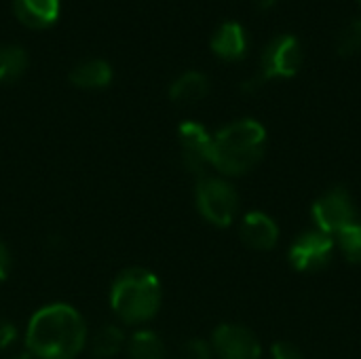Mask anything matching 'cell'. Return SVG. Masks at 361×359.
I'll return each instance as SVG.
<instances>
[{
  "mask_svg": "<svg viewBox=\"0 0 361 359\" xmlns=\"http://www.w3.org/2000/svg\"><path fill=\"white\" fill-rule=\"evenodd\" d=\"M85 345L87 324L72 305H44L27 322L25 349L34 359H76Z\"/></svg>",
  "mask_w": 361,
  "mask_h": 359,
  "instance_id": "1",
  "label": "cell"
},
{
  "mask_svg": "<svg viewBox=\"0 0 361 359\" xmlns=\"http://www.w3.org/2000/svg\"><path fill=\"white\" fill-rule=\"evenodd\" d=\"M267 129L254 118H239L222 127L214 135L212 167L222 176H243L252 171L264 157Z\"/></svg>",
  "mask_w": 361,
  "mask_h": 359,
  "instance_id": "2",
  "label": "cell"
},
{
  "mask_svg": "<svg viewBox=\"0 0 361 359\" xmlns=\"http://www.w3.org/2000/svg\"><path fill=\"white\" fill-rule=\"evenodd\" d=\"M163 303L161 279L142 267L121 271L110 286V307L127 326H142L157 317Z\"/></svg>",
  "mask_w": 361,
  "mask_h": 359,
  "instance_id": "3",
  "label": "cell"
},
{
  "mask_svg": "<svg viewBox=\"0 0 361 359\" xmlns=\"http://www.w3.org/2000/svg\"><path fill=\"white\" fill-rule=\"evenodd\" d=\"M195 201L199 214L218 229L231 226L239 212V195L235 186L222 178H212V176L199 178Z\"/></svg>",
  "mask_w": 361,
  "mask_h": 359,
  "instance_id": "4",
  "label": "cell"
},
{
  "mask_svg": "<svg viewBox=\"0 0 361 359\" xmlns=\"http://www.w3.org/2000/svg\"><path fill=\"white\" fill-rule=\"evenodd\" d=\"M313 220L317 231L336 237L338 233H343L347 226H351L353 222H357V209L353 205L351 195L347 193V188L336 186L326 190L315 203H313Z\"/></svg>",
  "mask_w": 361,
  "mask_h": 359,
  "instance_id": "5",
  "label": "cell"
},
{
  "mask_svg": "<svg viewBox=\"0 0 361 359\" xmlns=\"http://www.w3.org/2000/svg\"><path fill=\"white\" fill-rule=\"evenodd\" d=\"M302 66V47L294 34L275 36L260 55V76L269 78H292Z\"/></svg>",
  "mask_w": 361,
  "mask_h": 359,
  "instance_id": "6",
  "label": "cell"
},
{
  "mask_svg": "<svg viewBox=\"0 0 361 359\" xmlns=\"http://www.w3.org/2000/svg\"><path fill=\"white\" fill-rule=\"evenodd\" d=\"M178 142H180V154L182 165L186 171L203 178L205 169L212 165V150H214V135L197 123V121H184L178 129Z\"/></svg>",
  "mask_w": 361,
  "mask_h": 359,
  "instance_id": "7",
  "label": "cell"
},
{
  "mask_svg": "<svg viewBox=\"0 0 361 359\" xmlns=\"http://www.w3.org/2000/svg\"><path fill=\"white\" fill-rule=\"evenodd\" d=\"M212 353L220 359H260L262 347L256 334L239 324H222L212 334Z\"/></svg>",
  "mask_w": 361,
  "mask_h": 359,
  "instance_id": "8",
  "label": "cell"
},
{
  "mask_svg": "<svg viewBox=\"0 0 361 359\" xmlns=\"http://www.w3.org/2000/svg\"><path fill=\"white\" fill-rule=\"evenodd\" d=\"M334 237L322 233V231H307L302 233L290 248V264L296 269V271H317V269H324L330 258H332V252H334Z\"/></svg>",
  "mask_w": 361,
  "mask_h": 359,
  "instance_id": "9",
  "label": "cell"
},
{
  "mask_svg": "<svg viewBox=\"0 0 361 359\" xmlns=\"http://www.w3.org/2000/svg\"><path fill=\"white\" fill-rule=\"evenodd\" d=\"M241 239L247 248L258 252H269L279 241L277 222L264 212H250L241 220Z\"/></svg>",
  "mask_w": 361,
  "mask_h": 359,
  "instance_id": "10",
  "label": "cell"
},
{
  "mask_svg": "<svg viewBox=\"0 0 361 359\" xmlns=\"http://www.w3.org/2000/svg\"><path fill=\"white\" fill-rule=\"evenodd\" d=\"M212 51L222 59H241L247 53V34L239 21H224L212 36Z\"/></svg>",
  "mask_w": 361,
  "mask_h": 359,
  "instance_id": "11",
  "label": "cell"
},
{
  "mask_svg": "<svg viewBox=\"0 0 361 359\" xmlns=\"http://www.w3.org/2000/svg\"><path fill=\"white\" fill-rule=\"evenodd\" d=\"M13 11L27 28H47L59 15V0H13Z\"/></svg>",
  "mask_w": 361,
  "mask_h": 359,
  "instance_id": "12",
  "label": "cell"
},
{
  "mask_svg": "<svg viewBox=\"0 0 361 359\" xmlns=\"http://www.w3.org/2000/svg\"><path fill=\"white\" fill-rule=\"evenodd\" d=\"M209 93V78L203 72L190 70L180 74L169 87V99L176 104H197Z\"/></svg>",
  "mask_w": 361,
  "mask_h": 359,
  "instance_id": "13",
  "label": "cell"
},
{
  "mask_svg": "<svg viewBox=\"0 0 361 359\" xmlns=\"http://www.w3.org/2000/svg\"><path fill=\"white\" fill-rule=\"evenodd\" d=\"M70 80L80 89H104L112 80V66L106 59H87L70 70Z\"/></svg>",
  "mask_w": 361,
  "mask_h": 359,
  "instance_id": "14",
  "label": "cell"
},
{
  "mask_svg": "<svg viewBox=\"0 0 361 359\" xmlns=\"http://www.w3.org/2000/svg\"><path fill=\"white\" fill-rule=\"evenodd\" d=\"M129 359H167L163 339L152 330H137L127 341Z\"/></svg>",
  "mask_w": 361,
  "mask_h": 359,
  "instance_id": "15",
  "label": "cell"
},
{
  "mask_svg": "<svg viewBox=\"0 0 361 359\" xmlns=\"http://www.w3.org/2000/svg\"><path fill=\"white\" fill-rule=\"evenodd\" d=\"M125 347H127L125 332L118 326H112V324L97 330L93 341H91V351L97 359L116 358Z\"/></svg>",
  "mask_w": 361,
  "mask_h": 359,
  "instance_id": "16",
  "label": "cell"
},
{
  "mask_svg": "<svg viewBox=\"0 0 361 359\" xmlns=\"http://www.w3.org/2000/svg\"><path fill=\"white\" fill-rule=\"evenodd\" d=\"M27 68V53L21 47H0V85L17 80Z\"/></svg>",
  "mask_w": 361,
  "mask_h": 359,
  "instance_id": "17",
  "label": "cell"
},
{
  "mask_svg": "<svg viewBox=\"0 0 361 359\" xmlns=\"http://www.w3.org/2000/svg\"><path fill=\"white\" fill-rule=\"evenodd\" d=\"M336 245L345 254V258L353 264H361V220L347 226L343 233L334 237Z\"/></svg>",
  "mask_w": 361,
  "mask_h": 359,
  "instance_id": "18",
  "label": "cell"
},
{
  "mask_svg": "<svg viewBox=\"0 0 361 359\" xmlns=\"http://www.w3.org/2000/svg\"><path fill=\"white\" fill-rule=\"evenodd\" d=\"M336 51L343 57L361 53V17H353L347 25H343L336 38Z\"/></svg>",
  "mask_w": 361,
  "mask_h": 359,
  "instance_id": "19",
  "label": "cell"
},
{
  "mask_svg": "<svg viewBox=\"0 0 361 359\" xmlns=\"http://www.w3.org/2000/svg\"><path fill=\"white\" fill-rule=\"evenodd\" d=\"M212 347L205 343V341H201V339H190V341H186L182 347H180V351H178V355L176 359H212Z\"/></svg>",
  "mask_w": 361,
  "mask_h": 359,
  "instance_id": "20",
  "label": "cell"
},
{
  "mask_svg": "<svg viewBox=\"0 0 361 359\" xmlns=\"http://www.w3.org/2000/svg\"><path fill=\"white\" fill-rule=\"evenodd\" d=\"M15 341H17V328L13 326V322L0 317V351H6Z\"/></svg>",
  "mask_w": 361,
  "mask_h": 359,
  "instance_id": "21",
  "label": "cell"
},
{
  "mask_svg": "<svg viewBox=\"0 0 361 359\" xmlns=\"http://www.w3.org/2000/svg\"><path fill=\"white\" fill-rule=\"evenodd\" d=\"M273 359H305L302 353L292 343H277L273 345Z\"/></svg>",
  "mask_w": 361,
  "mask_h": 359,
  "instance_id": "22",
  "label": "cell"
},
{
  "mask_svg": "<svg viewBox=\"0 0 361 359\" xmlns=\"http://www.w3.org/2000/svg\"><path fill=\"white\" fill-rule=\"evenodd\" d=\"M11 267H13V258H11V252L6 248L4 241H0V281H4L11 273Z\"/></svg>",
  "mask_w": 361,
  "mask_h": 359,
  "instance_id": "23",
  "label": "cell"
},
{
  "mask_svg": "<svg viewBox=\"0 0 361 359\" xmlns=\"http://www.w3.org/2000/svg\"><path fill=\"white\" fill-rule=\"evenodd\" d=\"M277 2H279V0H254V6H256L258 11H269V8H273Z\"/></svg>",
  "mask_w": 361,
  "mask_h": 359,
  "instance_id": "24",
  "label": "cell"
},
{
  "mask_svg": "<svg viewBox=\"0 0 361 359\" xmlns=\"http://www.w3.org/2000/svg\"><path fill=\"white\" fill-rule=\"evenodd\" d=\"M11 359H34V358H32V355H30V353L25 351V353H19V355H13V358H11Z\"/></svg>",
  "mask_w": 361,
  "mask_h": 359,
  "instance_id": "25",
  "label": "cell"
},
{
  "mask_svg": "<svg viewBox=\"0 0 361 359\" xmlns=\"http://www.w3.org/2000/svg\"><path fill=\"white\" fill-rule=\"evenodd\" d=\"M360 4H361V0H360Z\"/></svg>",
  "mask_w": 361,
  "mask_h": 359,
  "instance_id": "26",
  "label": "cell"
}]
</instances>
